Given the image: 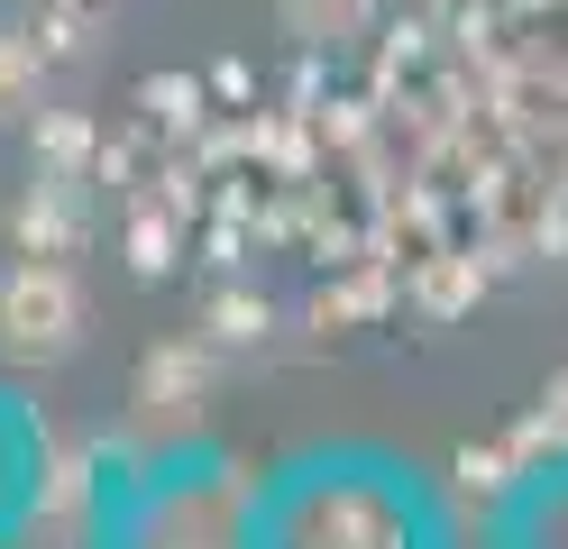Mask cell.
<instances>
[{
  "label": "cell",
  "instance_id": "cell-1",
  "mask_svg": "<svg viewBox=\"0 0 568 549\" xmlns=\"http://www.w3.org/2000/svg\"><path fill=\"white\" fill-rule=\"evenodd\" d=\"M83 275L64 256H19L0 275V357L10 366H55L83 348Z\"/></svg>",
  "mask_w": 568,
  "mask_h": 549
},
{
  "label": "cell",
  "instance_id": "cell-2",
  "mask_svg": "<svg viewBox=\"0 0 568 549\" xmlns=\"http://www.w3.org/2000/svg\"><path fill=\"white\" fill-rule=\"evenodd\" d=\"M129 549H247V476L211 467V476H174L148 495Z\"/></svg>",
  "mask_w": 568,
  "mask_h": 549
},
{
  "label": "cell",
  "instance_id": "cell-3",
  "mask_svg": "<svg viewBox=\"0 0 568 549\" xmlns=\"http://www.w3.org/2000/svg\"><path fill=\"white\" fill-rule=\"evenodd\" d=\"M275 549H413V522L385 486H312L294 512H284Z\"/></svg>",
  "mask_w": 568,
  "mask_h": 549
},
{
  "label": "cell",
  "instance_id": "cell-4",
  "mask_svg": "<svg viewBox=\"0 0 568 549\" xmlns=\"http://www.w3.org/2000/svg\"><path fill=\"white\" fill-rule=\"evenodd\" d=\"M202 413H211V348L202 339H165L138 357V385H129L138 439H184V430H202Z\"/></svg>",
  "mask_w": 568,
  "mask_h": 549
},
{
  "label": "cell",
  "instance_id": "cell-5",
  "mask_svg": "<svg viewBox=\"0 0 568 549\" xmlns=\"http://www.w3.org/2000/svg\"><path fill=\"white\" fill-rule=\"evenodd\" d=\"M92 512H101L92 458L83 449H55L38 467V495H28V549H83L92 540Z\"/></svg>",
  "mask_w": 568,
  "mask_h": 549
},
{
  "label": "cell",
  "instance_id": "cell-6",
  "mask_svg": "<svg viewBox=\"0 0 568 549\" xmlns=\"http://www.w3.org/2000/svg\"><path fill=\"white\" fill-rule=\"evenodd\" d=\"M83 230H92V220H83V193H74V183H55V174H38V183L10 202V247H19V256H74Z\"/></svg>",
  "mask_w": 568,
  "mask_h": 549
},
{
  "label": "cell",
  "instance_id": "cell-7",
  "mask_svg": "<svg viewBox=\"0 0 568 549\" xmlns=\"http://www.w3.org/2000/svg\"><path fill=\"white\" fill-rule=\"evenodd\" d=\"M376 0H275V28L303 37V47H348V37H367Z\"/></svg>",
  "mask_w": 568,
  "mask_h": 549
},
{
  "label": "cell",
  "instance_id": "cell-8",
  "mask_svg": "<svg viewBox=\"0 0 568 549\" xmlns=\"http://www.w3.org/2000/svg\"><path fill=\"white\" fill-rule=\"evenodd\" d=\"M28 156H38V174H55V183H83V165H92V129H83V120H64V110H38V129H28Z\"/></svg>",
  "mask_w": 568,
  "mask_h": 549
},
{
  "label": "cell",
  "instance_id": "cell-9",
  "mask_svg": "<svg viewBox=\"0 0 568 549\" xmlns=\"http://www.w3.org/2000/svg\"><path fill=\"white\" fill-rule=\"evenodd\" d=\"M38 73H47V47L28 28H0V120H28L38 110Z\"/></svg>",
  "mask_w": 568,
  "mask_h": 549
},
{
  "label": "cell",
  "instance_id": "cell-10",
  "mask_svg": "<svg viewBox=\"0 0 568 549\" xmlns=\"http://www.w3.org/2000/svg\"><path fill=\"white\" fill-rule=\"evenodd\" d=\"M514 467H523L514 449H458V467H449V476H458V495H468V504L486 512V504H505V486H514Z\"/></svg>",
  "mask_w": 568,
  "mask_h": 549
},
{
  "label": "cell",
  "instance_id": "cell-11",
  "mask_svg": "<svg viewBox=\"0 0 568 549\" xmlns=\"http://www.w3.org/2000/svg\"><path fill=\"white\" fill-rule=\"evenodd\" d=\"M211 339H221V348H257L266 339V303H257V293H211Z\"/></svg>",
  "mask_w": 568,
  "mask_h": 549
},
{
  "label": "cell",
  "instance_id": "cell-12",
  "mask_svg": "<svg viewBox=\"0 0 568 549\" xmlns=\"http://www.w3.org/2000/svg\"><path fill=\"white\" fill-rule=\"evenodd\" d=\"M129 266L138 275H165L174 266V230H165V220H138V230H129Z\"/></svg>",
  "mask_w": 568,
  "mask_h": 549
},
{
  "label": "cell",
  "instance_id": "cell-13",
  "mask_svg": "<svg viewBox=\"0 0 568 549\" xmlns=\"http://www.w3.org/2000/svg\"><path fill=\"white\" fill-rule=\"evenodd\" d=\"M468 293H477V266H432V275H422V303H432V312H458Z\"/></svg>",
  "mask_w": 568,
  "mask_h": 549
},
{
  "label": "cell",
  "instance_id": "cell-14",
  "mask_svg": "<svg viewBox=\"0 0 568 549\" xmlns=\"http://www.w3.org/2000/svg\"><path fill=\"white\" fill-rule=\"evenodd\" d=\"M541 413H550V421L568 430V366H559V376H550V394H541Z\"/></svg>",
  "mask_w": 568,
  "mask_h": 549
},
{
  "label": "cell",
  "instance_id": "cell-15",
  "mask_svg": "<svg viewBox=\"0 0 568 549\" xmlns=\"http://www.w3.org/2000/svg\"><path fill=\"white\" fill-rule=\"evenodd\" d=\"M0 476H10V449H0Z\"/></svg>",
  "mask_w": 568,
  "mask_h": 549
}]
</instances>
